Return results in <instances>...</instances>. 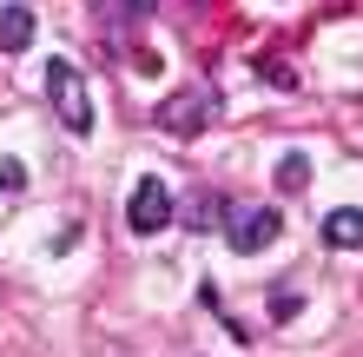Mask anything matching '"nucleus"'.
<instances>
[{
  "mask_svg": "<svg viewBox=\"0 0 363 357\" xmlns=\"http://www.w3.org/2000/svg\"><path fill=\"white\" fill-rule=\"evenodd\" d=\"M40 79H47V99H53L60 126L86 139L93 133V93H86V79H79V67H73V60H47V73H40Z\"/></svg>",
  "mask_w": 363,
  "mask_h": 357,
  "instance_id": "obj_1",
  "label": "nucleus"
},
{
  "mask_svg": "<svg viewBox=\"0 0 363 357\" xmlns=\"http://www.w3.org/2000/svg\"><path fill=\"white\" fill-rule=\"evenodd\" d=\"M172 219H179V199H172V185H165L159 172L133 179V199H125V225H133V238H159Z\"/></svg>",
  "mask_w": 363,
  "mask_h": 357,
  "instance_id": "obj_2",
  "label": "nucleus"
},
{
  "mask_svg": "<svg viewBox=\"0 0 363 357\" xmlns=\"http://www.w3.org/2000/svg\"><path fill=\"white\" fill-rule=\"evenodd\" d=\"M211 119H218V93H211V87H185L172 99H159V113H152V126H159V133H172V139L205 133Z\"/></svg>",
  "mask_w": 363,
  "mask_h": 357,
  "instance_id": "obj_3",
  "label": "nucleus"
},
{
  "mask_svg": "<svg viewBox=\"0 0 363 357\" xmlns=\"http://www.w3.org/2000/svg\"><path fill=\"white\" fill-rule=\"evenodd\" d=\"M277 232H284L277 205H231V212H225V238H231L238 258H258L264 245H277Z\"/></svg>",
  "mask_w": 363,
  "mask_h": 357,
  "instance_id": "obj_4",
  "label": "nucleus"
},
{
  "mask_svg": "<svg viewBox=\"0 0 363 357\" xmlns=\"http://www.w3.org/2000/svg\"><path fill=\"white\" fill-rule=\"evenodd\" d=\"M324 245H337V251H363V205H337V212L324 219Z\"/></svg>",
  "mask_w": 363,
  "mask_h": 357,
  "instance_id": "obj_5",
  "label": "nucleus"
},
{
  "mask_svg": "<svg viewBox=\"0 0 363 357\" xmlns=\"http://www.w3.org/2000/svg\"><path fill=\"white\" fill-rule=\"evenodd\" d=\"M33 47V7H0V53Z\"/></svg>",
  "mask_w": 363,
  "mask_h": 357,
  "instance_id": "obj_6",
  "label": "nucleus"
},
{
  "mask_svg": "<svg viewBox=\"0 0 363 357\" xmlns=\"http://www.w3.org/2000/svg\"><path fill=\"white\" fill-rule=\"evenodd\" d=\"M311 185V153H284L277 159V192H304Z\"/></svg>",
  "mask_w": 363,
  "mask_h": 357,
  "instance_id": "obj_7",
  "label": "nucleus"
},
{
  "mask_svg": "<svg viewBox=\"0 0 363 357\" xmlns=\"http://www.w3.org/2000/svg\"><path fill=\"white\" fill-rule=\"evenodd\" d=\"M297 311H304V298H297L291 285H277V291H271V318H277V324H291Z\"/></svg>",
  "mask_w": 363,
  "mask_h": 357,
  "instance_id": "obj_8",
  "label": "nucleus"
},
{
  "mask_svg": "<svg viewBox=\"0 0 363 357\" xmlns=\"http://www.w3.org/2000/svg\"><path fill=\"white\" fill-rule=\"evenodd\" d=\"M0 192H27V165H20V159H0Z\"/></svg>",
  "mask_w": 363,
  "mask_h": 357,
  "instance_id": "obj_9",
  "label": "nucleus"
},
{
  "mask_svg": "<svg viewBox=\"0 0 363 357\" xmlns=\"http://www.w3.org/2000/svg\"><path fill=\"white\" fill-rule=\"evenodd\" d=\"M218 212H225V205H218V199H199V205H191V212H185V219H191V225H199V232H205V225H211V219H218Z\"/></svg>",
  "mask_w": 363,
  "mask_h": 357,
  "instance_id": "obj_10",
  "label": "nucleus"
}]
</instances>
